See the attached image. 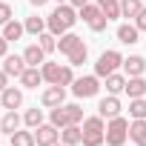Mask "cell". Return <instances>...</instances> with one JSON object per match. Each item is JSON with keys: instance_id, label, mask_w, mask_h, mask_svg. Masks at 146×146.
<instances>
[{"instance_id": "3957f363", "label": "cell", "mask_w": 146, "mask_h": 146, "mask_svg": "<svg viewBox=\"0 0 146 146\" xmlns=\"http://www.w3.org/2000/svg\"><path fill=\"white\" fill-rule=\"evenodd\" d=\"M129 137V120L126 117H112L106 123V146H123Z\"/></svg>"}, {"instance_id": "7bdbcfd3", "label": "cell", "mask_w": 146, "mask_h": 146, "mask_svg": "<svg viewBox=\"0 0 146 146\" xmlns=\"http://www.w3.org/2000/svg\"><path fill=\"white\" fill-rule=\"evenodd\" d=\"M57 3H66V0H57Z\"/></svg>"}, {"instance_id": "f35d334b", "label": "cell", "mask_w": 146, "mask_h": 146, "mask_svg": "<svg viewBox=\"0 0 146 146\" xmlns=\"http://www.w3.org/2000/svg\"><path fill=\"white\" fill-rule=\"evenodd\" d=\"M6 80H9V75H6V72H3V69H0V92H3V89H6V86H9V83H6Z\"/></svg>"}, {"instance_id": "8fae6325", "label": "cell", "mask_w": 146, "mask_h": 146, "mask_svg": "<svg viewBox=\"0 0 146 146\" xmlns=\"http://www.w3.org/2000/svg\"><path fill=\"white\" fill-rule=\"evenodd\" d=\"M60 140H63L66 146H78V143H83V129H80V123H69V126H63V129H60Z\"/></svg>"}, {"instance_id": "b9f144b4", "label": "cell", "mask_w": 146, "mask_h": 146, "mask_svg": "<svg viewBox=\"0 0 146 146\" xmlns=\"http://www.w3.org/2000/svg\"><path fill=\"white\" fill-rule=\"evenodd\" d=\"M137 146H146V137H143V140H140V143H137Z\"/></svg>"}, {"instance_id": "30bf717a", "label": "cell", "mask_w": 146, "mask_h": 146, "mask_svg": "<svg viewBox=\"0 0 146 146\" xmlns=\"http://www.w3.org/2000/svg\"><path fill=\"white\" fill-rule=\"evenodd\" d=\"M98 115L100 117H117L120 115V100H117V95H109V98H103L100 103H98Z\"/></svg>"}, {"instance_id": "d6986e66", "label": "cell", "mask_w": 146, "mask_h": 146, "mask_svg": "<svg viewBox=\"0 0 146 146\" xmlns=\"http://www.w3.org/2000/svg\"><path fill=\"white\" fill-rule=\"evenodd\" d=\"M23 32H26V26L23 23H17V20H9L6 26H3V37L12 43V40H20L23 37Z\"/></svg>"}, {"instance_id": "ffe728a7", "label": "cell", "mask_w": 146, "mask_h": 146, "mask_svg": "<svg viewBox=\"0 0 146 146\" xmlns=\"http://www.w3.org/2000/svg\"><path fill=\"white\" fill-rule=\"evenodd\" d=\"M140 0H120V17H129V20H135L137 15H140Z\"/></svg>"}, {"instance_id": "836d02e7", "label": "cell", "mask_w": 146, "mask_h": 146, "mask_svg": "<svg viewBox=\"0 0 146 146\" xmlns=\"http://www.w3.org/2000/svg\"><path fill=\"white\" fill-rule=\"evenodd\" d=\"M75 83V72H72V63L69 66H60V80H57V86H72Z\"/></svg>"}, {"instance_id": "9c48e42d", "label": "cell", "mask_w": 146, "mask_h": 146, "mask_svg": "<svg viewBox=\"0 0 146 146\" xmlns=\"http://www.w3.org/2000/svg\"><path fill=\"white\" fill-rule=\"evenodd\" d=\"M3 72H6L9 78H20L23 72H26L23 54H6V57H3Z\"/></svg>"}, {"instance_id": "74e56055", "label": "cell", "mask_w": 146, "mask_h": 146, "mask_svg": "<svg viewBox=\"0 0 146 146\" xmlns=\"http://www.w3.org/2000/svg\"><path fill=\"white\" fill-rule=\"evenodd\" d=\"M6 54H9V40L0 35V57H6Z\"/></svg>"}, {"instance_id": "603a6c76", "label": "cell", "mask_w": 146, "mask_h": 146, "mask_svg": "<svg viewBox=\"0 0 146 146\" xmlns=\"http://www.w3.org/2000/svg\"><path fill=\"white\" fill-rule=\"evenodd\" d=\"M129 115L135 120H146V98H132L129 100Z\"/></svg>"}, {"instance_id": "4316f807", "label": "cell", "mask_w": 146, "mask_h": 146, "mask_svg": "<svg viewBox=\"0 0 146 146\" xmlns=\"http://www.w3.org/2000/svg\"><path fill=\"white\" fill-rule=\"evenodd\" d=\"M98 6L103 9V15H106L109 20L120 17V0H98Z\"/></svg>"}, {"instance_id": "4fadbf2b", "label": "cell", "mask_w": 146, "mask_h": 146, "mask_svg": "<svg viewBox=\"0 0 146 146\" xmlns=\"http://www.w3.org/2000/svg\"><path fill=\"white\" fill-rule=\"evenodd\" d=\"M40 83H43V72L37 66H26V72L20 75V86L23 89H37Z\"/></svg>"}, {"instance_id": "f546056e", "label": "cell", "mask_w": 146, "mask_h": 146, "mask_svg": "<svg viewBox=\"0 0 146 146\" xmlns=\"http://www.w3.org/2000/svg\"><path fill=\"white\" fill-rule=\"evenodd\" d=\"M129 137H132L135 143H140V140L146 137V120H135V123H129Z\"/></svg>"}, {"instance_id": "e0dca14e", "label": "cell", "mask_w": 146, "mask_h": 146, "mask_svg": "<svg viewBox=\"0 0 146 146\" xmlns=\"http://www.w3.org/2000/svg\"><path fill=\"white\" fill-rule=\"evenodd\" d=\"M17 129H20V115H17V109H9V112L3 115V120H0V132L15 135Z\"/></svg>"}, {"instance_id": "2e32d148", "label": "cell", "mask_w": 146, "mask_h": 146, "mask_svg": "<svg viewBox=\"0 0 146 146\" xmlns=\"http://www.w3.org/2000/svg\"><path fill=\"white\" fill-rule=\"evenodd\" d=\"M23 60H26V66H43L46 63V52L40 49V43H32V46H26Z\"/></svg>"}, {"instance_id": "7402d4cb", "label": "cell", "mask_w": 146, "mask_h": 146, "mask_svg": "<svg viewBox=\"0 0 146 146\" xmlns=\"http://www.w3.org/2000/svg\"><path fill=\"white\" fill-rule=\"evenodd\" d=\"M106 89H109V95H120L126 89V78L117 75V72H112V75L106 78Z\"/></svg>"}, {"instance_id": "d6a6232c", "label": "cell", "mask_w": 146, "mask_h": 146, "mask_svg": "<svg viewBox=\"0 0 146 146\" xmlns=\"http://www.w3.org/2000/svg\"><path fill=\"white\" fill-rule=\"evenodd\" d=\"M106 132H83V146H103Z\"/></svg>"}, {"instance_id": "5b68a950", "label": "cell", "mask_w": 146, "mask_h": 146, "mask_svg": "<svg viewBox=\"0 0 146 146\" xmlns=\"http://www.w3.org/2000/svg\"><path fill=\"white\" fill-rule=\"evenodd\" d=\"M98 92H100L98 75H83V78H75V83H72V95L75 98H95Z\"/></svg>"}, {"instance_id": "9a60e30c", "label": "cell", "mask_w": 146, "mask_h": 146, "mask_svg": "<svg viewBox=\"0 0 146 146\" xmlns=\"http://www.w3.org/2000/svg\"><path fill=\"white\" fill-rule=\"evenodd\" d=\"M137 37H140V29H137L135 23H120V26H117V40H120V43L132 46V43H137Z\"/></svg>"}, {"instance_id": "d590c367", "label": "cell", "mask_w": 146, "mask_h": 146, "mask_svg": "<svg viewBox=\"0 0 146 146\" xmlns=\"http://www.w3.org/2000/svg\"><path fill=\"white\" fill-rule=\"evenodd\" d=\"M12 17H15L12 6H9V3H3V0H0V26H6V23H9Z\"/></svg>"}, {"instance_id": "1f68e13d", "label": "cell", "mask_w": 146, "mask_h": 146, "mask_svg": "<svg viewBox=\"0 0 146 146\" xmlns=\"http://www.w3.org/2000/svg\"><path fill=\"white\" fill-rule=\"evenodd\" d=\"M83 132H106V123H103V117H100V115H95V117H86V120H83Z\"/></svg>"}, {"instance_id": "8d00e7d4", "label": "cell", "mask_w": 146, "mask_h": 146, "mask_svg": "<svg viewBox=\"0 0 146 146\" xmlns=\"http://www.w3.org/2000/svg\"><path fill=\"white\" fill-rule=\"evenodd\" d=\"M135 26H137L140 32H146V9H140V15L135 17Z\"/></svg>"}, {"instance_id": "484cf974", "label": "cell", "mask_w": 146, "mask_h": 146, "mask_svg": "<svg viewBox=\"0 0 146 146\" xmlns=\"http://www.w3.org/2000/svg\"><path fill=\"white\" fill-rule=\"evenodd\" d=\"M49 123H54L57 129L69 126V112H66V106H54V109H52V115H49Z\"/></svg>"}, {"instance_id": "7a4b0ae2", "label": "cell", "mask_w": 146, "mask_h": 146, "mask_svg": "<svg viewBox=\"0 0 146 146\" xmlns=\"http://www.w3.org/2000/svg\"><path fill=\"white\" fill-rule=\"evenodd\" d=\"M78 15H80V20H86V26H89L92 32H103L106 23H109V17L103 15V9H100L98 3H86V6H80Z\"/></svg>"}, {"instance_id": "e575fe53", "label": "cell", "mask_w": 146, "mask_h": 146, "mask_svg": "<svg viewBox=\"0 0 146 146\" xmlns=\"http://www.w3.org/2000/svg\"><path fill=\"white\" fill-rule=\"evenodd\" d=\"M66 112H69V123H80V120H83V109H80L78 103H69Z\"/></svg>"}, {"instance_id": "ba28073f", "label": "cell", "mask_w": 146, "mask_h": 146, "mask_svg": "<svg viewBox=\"0 0 146 146\" xmlns=\"http://www.w3.org/2000/svg\"><path fill=\"white\" fill-rule=\"evenodd\" d=\"M0 103H3V109H20L23 106V89H15V86H6L3 92H0Z\"/></svg>"}, {"instance_id": "cb8c5ba5", "label": "cell", "mask_w": 146, "mask_h": 146, "mask_svg": "<svg viewBox=\"0 0 146 146\" xmlns=\"http://www.w3.org/2000/svg\"><path fill=\"white\" fill-rule=\"evenodd\" d=\"M9 137H12V146H37L35 132H23V129H17V132L9 135Z\"/></svg>"}, {"instance_id": "7c38bea8", "label": "cell", "mask_w": 146, "mask_h": 146, "mask_svg": "<svg viewBox=\"0 0 146 146\" xmlns=\"http://www.w3.org/2000/svg\"><path fill=\"white\" fill-rule=\"evenodd\" d=\"M80 43H83V40H80V37L75 35V32H66V35H60V37H57V52L69 57L72 52H75V49L80 46Z\"/></svg>"}, {"instance_id": "6da1fadb", "label": "cell", "mask_w": 146, "mask_h": 146, "mask_svg": "<svg viewBox=\"0 0 146 146\" xmlns=\"http://www.w3.org/2000/svg\"><path fill=\"white\" fill-rule=\"evenodd\" d=\"M78 20H80V15H78V9L72 6V3H57V9L46 17V29L60 37V35H66L72 26H75Z\"/></svg>"}, {"instance_id": "ab89813d", "label": "cell", "mask_w": 146, "mask_h": 146, "mask_svg": "<svg viewBox=\"0 0 146 146\" xmlns=\"http://www.w3.org/2000/svg\"><path fill=\"white\" fill-rule=\"evenodd\" d=\"M69 3L75 6V9H80V6H86V3H92V0H69Z\"/></svg>"}, {"instance_id": "f6af8a7d", "label": "cell", "mask_w": 146, "mask_h": 146, "mask_svg": "<svg viewBox=\"0 0 146 146\" xmlns=\"http://www.w3.org/2000/svg\"><path fill=\"white\" fill-rule=\"evenodd\" d=\"M0 120H3V115H0Z\"/></svg>"}, {"instance_id": "5bb4252c", "label": "cell", "mask_w": 146, "mask_h": 146, "mask_svg": "<svg viewBox=\"0 0 146 146\" xmlns=\"http://www.w3.org/2000/svg\"><path fill=\"white\" fill-rule=\"evenodd\" d=\"M123 69H126L129 78H140L143 72H146V60L140 54H129V57H123Z\"/></svg>"}, {"instance_id": "ac0fdd59", "label": "cell", "mask_w": 146, "mask_h": 146, "mask_svg": "<svg viewBox=\"0 0 146 146\" xmlns=\"http://www.w3.org/2000/svg\"><path fill=\"white\" fill-rule=\"evenodd\" d=\"M123 92L129 95V100H132V98H146V80H143V75H140V78H129Z\"/></svg>"}, {"instance_id": "ee69618b", "label": "cell", "mask_w": 146, "mask_h": 146, "mask_svg": "<svg viewBox=\"0 0 146 146\" xmlns=\"http://www.w3.org/2000/svg\"><path fill=\"white\" fill-rule=\"evenodd\" d=\"M54 146H60V143H54ZM63 146H66V143H63Z\"/></svg>"}, {"instance_id": "8992f818", "label": "cell", "mask_w": 146, "mask_h": 146, "mask_svg": "<svg viewBox=\"0 0 146 146\" xmlns=\"http://www.w3.org/2000/svg\"><path fill=\"white\" fill-rule=\"evenodd\" d=\"M57 137H60V132H57L54 123H40V126L35 129V140H37V146H54Z\"/></svg>"}, {"instance_id": "83f0119b", "label": "cell", "mask_w": 146, "mask_h": 146, "mask_svg": "<svg viewBox=\"0 0 146 146\" xmlns=\"http://www.w3.org/2000/svg\"><path fill=\"white\" fill-rule=\"evenodd\" d=\"M23 26H26V32H29V35H35V37L46 32V20H43V17H37V15H35V17H26V23H23Z\"/></svg>"}, {"instance_id": "44dd1931", "label": "cell", "mask_w": 146, "mask_h": 146, "mask_svg": "<svg viewBox=\"0 0 146 146\" xmlns=\"http://www.w3.org/2000/svg\"><path fill=\"white\" fill-rule=\"evenodd\" d=\"M40 72H43V80H46L49 86L60 80V63H49V60H46V63L40 66Z\"/></svg>"}, {"instance_id": "277c9868", "label": "cell", "mask_w": 146, "mask_h": 146, "mask_svg": "<svg viewBox=\"0 0 146 146\" xmlns=\"http://www.w3.org/2000/svg\"><path fill=\"white\" fill-rule=\"evenodd\" d=\"M117 66H123V54L115 52V49H109V52H103V54L98 57V63H95V75H98V78H109L112 72H117Z\"/></svg>"}, {"instance_id": "60d3db41", "label": "cell", "mask_w": 146, "mask_h": 146, "mask_svg": "<svg viewBox=\"0 0 146 146\" xmlns=\"http://www.w3.org/2000/svg\"><path fill=\"white\" fill-rule=\"evenodd\" d=\"M29 3H32V6H37V9H40V6H46V3H49V0H29Z\"/></svg>"}, {"instance_id": "4dcf8cb0", "label": "cell", "mask_w": 146, "mask_h": 146, "mask_svg": "<svg viewBox=\"0 0 146 146\" xmlns=\"http://www.w3.org/2000/svg\"><path fill=\"white\" fill-rule=\"evenodd\" d=\"M86 57H89V49H86V43H80L75 52L69 54V63H72V66H83V63H86Z\"/></svg>"}, {"instance_id": "52a82bcc", "label": "cell", "mask_w": 146, "mask_h": 146, "mask_svg": "<svg viewBox=\"0 0 146 146\" xmlns=\"http://www.w3.org/2000/svg\"><path fill=\"white\" fill-rule=\"evenodd\" d=\"M63 98H66V86H57V83H52L49 89H43V95H40V103H43V106H49V109H54V106H63Z\"/></svg>"}, {"instance_id": "f1b7e54d", "label": "cell", "mask_w": 146, "mask_h": 146, "mask_svg": "<svg viewBox=\"0 0 146 146\" xmlns=\"http://www.w3.org/2000/svg\"><path fill=\"white\" fill-rule=\"evenodd\" d=\"M23 123L29 126V129H37L40 123H43V109H26V115H23Z\"/></svg>"}, {"instance_id": "d4e9b609", "label": "cell", "mask_w": 146, "mask_h": 146, "mask_svg": "<svg viewBox=\"0 0 146 146\" xmlns=\"http://www.w3.org/2000/svg\"><path fill=\"white\" fill-rule=\"evenodd\" d=\"M37 43H40V49H43L46 54L57 52V35H52V32H43V35H37Z\"/></svg>"}]
</instances>
